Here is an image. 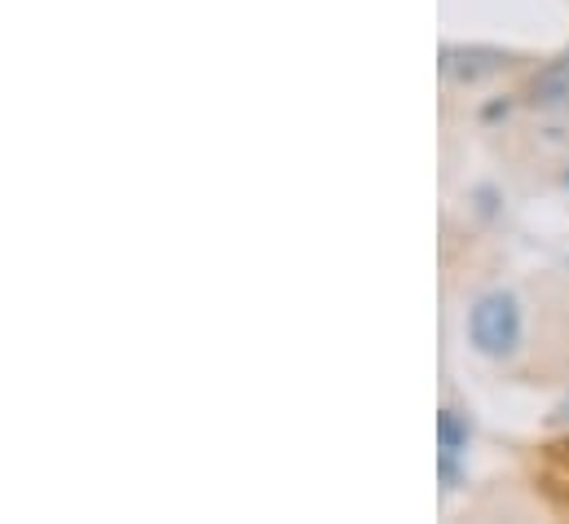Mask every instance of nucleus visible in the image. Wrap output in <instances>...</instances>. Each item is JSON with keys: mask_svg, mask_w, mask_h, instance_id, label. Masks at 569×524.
<instances>
[{"mask_svg": "<svg viewBox=\"0 0 569 524\" xmlns=\"http://www.w3.org/2000/svg\"><path fill=\"white\" fill-rule=\"evenodd\" d=\"M566 185H569V172H566Z\"/></svg>", "mask_w": 569, "mask_h": 524, "instance_id": "5", "label": "nucleus"}, {"mask_svg": "<svg viewBox=\"0 0 569 524\" xmlns=\"http://www.w3.org/2000/svg\"><path fill=\"white\" fill-rule=\"evenodd\" d=\"M535 93H539V102H566L569 98V53L535 84Z\"/></svg>", "mask_w": 569, "mask_h": 524, "instance_id": "4", "label": "nucleus"}, {"mask_svg": "<svg viewBox=\"0 0 569 524\" xmlns=\"http://www.w3.org/2000/svg\"><path fill=\"white\" fill-rule=\"evenodd\" d=\"M499 67H508V53H499V49H459V44H446L441 49V71L450 75V80H481V75H495Z\"/></svg>", "mask_w": 569, "mask_h": 524, "instance_id": "2", "label": "nucleus"}, {"mask_svg": "<svg viewBox=\"0 0 569 524\" xmlns=\"http://www.w3.org/2000/svg\"><path fill=\"white\" fill-rule=\"evenodd\" d=\"M521 300L512 291H486L468 309V344L481 357H512L521 349Z\"/></svg>", "mask_w": 569, "mask_h": 524, "instance_id": "1", "label": "nucleus"}, {"mask_svg": "<svg viewBox=\"0 0 569 524\" xmlns=\"http://www.w3.org/2000/svg\"><path fill=\"white\" fill-rule=\"evenodd\" d=\"M468 441H472V423H468V414H459L455 405H446V410L437 414V454L463 458Z\"/></svg>", "mask_w": 569, "mask_h": 524, "instance_id": "3", "label": "nucleus"}]
</instances>
